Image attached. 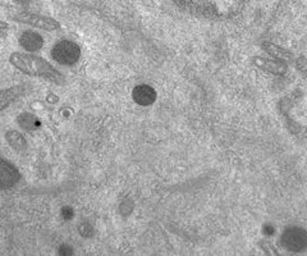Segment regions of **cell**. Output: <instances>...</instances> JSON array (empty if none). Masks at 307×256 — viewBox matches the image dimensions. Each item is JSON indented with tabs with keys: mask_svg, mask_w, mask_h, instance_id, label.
<instances>
[{
	"mask_svg": "<svg viewBox=\"0 0 307 256\" xmlns=\"http://www.w3.org/2000/svg\"><path fill=\"white\" fill-rule=\"evenodd\" d=\"M4 28H8V24L3 21H0V30H4Z\"/></svg>",
	"mask_w": 307,
	"mask_h": 256,
	"instance_id": "cell-17",
	"label": "cell"
},
{
	"mask_svg": "<svg viewBox=\"0 0 307 256\" xmlns=\"http://www.w3.org/2000/svg\"><path fill=\"white\" fill-rule=\"evenodd\" d=\"M51 57L62 66H72L80 59L81 49L73 41L62 40L54 45Z\"/></svg>",
	"mask_w": 307,
	"mask_h": 256,
	"instance_id": "cell-2",
	"label": "cell"
},
{
	"mask_svg": "<svg viewBox=\"0 0 307 256\" xmlns=\"http://www.w3.org/2000/svg\"><path fill=\"white\" fill-rule=\"evenodd\" d=\"M73 251L70 249H66V247H60L59 250V254H62V255H69V254H72Z\"/></svg>",
	"mask_w": 307,
	"mask_h": 256,
	"instance_id": "cell-15",
	"label": "cell"
},
{
	"mask_svg": "<svg viewBox=\"0 0 307 256\" xmlns=\"http://www.w3.org/2000/svg\"><path fill=\"white\" fill-rule=\"evenodd\" d=\"M18 124L21 126V128H23L26 131H35L40 127V120L37 119L34 114L31 113H23L21 114L17 118Z\"/></svg>",
	"mask_w": 307,
	"mask_h": 256,
	"instance_id": "cell-11",
	"label": "cell"
},
{
	"mask_svg": "<svg viewBox=\"0 0 307 256\" xmlns=\"http://www.w3.org/2000/svg\"><path fill=\"white\" fill-rule=\"evenodd\" d=\"M20 44L21 47L26 49L27 51H37L43 47L44 39L40 33L34 32V31H26L21 35Z\"/></svg>",
	"mask_w": 307,
	"mask_h": 256,
	"instance_id": "cell-8",
	"label": "cell"
},
{
	"mask_svg": "<svg viewBox=\"0 0 307 256\" xmlns=\"http://www.w3.org/2000/svg\"><path fill=\"white\" fill-rule=\"evenodd\" d=\"M264 231L266 234H271V233H274V228L270 226V224H267V226L264 228Z\"/></svg>",
	"mask_w": 307,
	"mask_h": 256,
	"instance_id": "cell-16",
	"label": "cell"
},
{
	"mask_svg": "<svg viewBox=\"0 0 307 256\" xmlns=\"http://www.w3.org/2000/svg\"><path fill=\"white\" fill-rule=\"evenodd\" d=\"M5 139H7L10 146L13 147L14 150H17V151H23L27 147V142L24 140V137L18 131H8L7 135H5Z\"/></svg>",
	"mask_w": 307,
	"mask_h": 256,
	"instance_id": "cell-12",
	"label": "cell"
},
{
	"mask_svg": "<svg viewBox=\"0 0 307 256\" xmlns=\"http://www.w3.org/2000/svg\"><path fill=\"white\" fill-rule=\"evenodd\" d=\"M254 63L256 64V67H259L260 70H265V72H270L273 74H284L287 72L288 67L281 62V60H273V59H266V58L263 57H256L254 58Z\"/></svg>",
	"mask_w": 307,
	"mask_h": 256,
	"instance_id": "cell-7",
	"label": "cell"
},
{
	"mask_svg": "<svg viewBox=\"0 0 307 256\" xmlns=\"http://www.w3.org/2000/svg\"><path fill=\"white\" fill-rule=\"evenodd\" d=\"M9 60L10 63L23 73L35 77H43L55 83L64 82V77L43 58L30 55V54L14 53L10 55Z\"/></svg>",
	"mask_w": 307,
	"mask_h": 256,
	"instance_id": "cell-1",
	"label": "cell"
},
{
	"mask_svg": "<svg viewBox=\"0 0 307 256\" xmlns=\"http://www.w3.org/2000/svg\"><path fill=\"white\" fill-rule=\"evenodd\" d=\"M282 243L289 251L300 253L307 246V232L302 228H296V227L288 228L284 231L282 236Z\"/></svg>",
	"mask_w": 307,
	"mask_h": 256,
	"instance_id": "cell-3",
	"label": "cell"
},
{
	"mask_svg": "<svg viewBox=\"0 0 307 256\" xmlns=\"http://www.w3.org/2000/svg\"><path fill=\"white\" fill-rule=\"evenodd\" d=\"M62 215H63L64 219H70V218L73 216V210L69 207L63 208V209H62Z\"/></svg>",
	"mask_w": 307,
	"mask_h": 256,
	"instance_id": "cell-14",
	"label": "cell"
},
{
	"mask_svg": "<svg viewBox=\"0 0 307 256\" xmlns=\"http://www.w3.org/2000/svg\"><path fill=\"white\" fill-rule=\"evenodd\" d=\"M22 93H23V87L20 86L0 91V110L5 109V108H7L9 104L13 103L14 100L17 99Z\"/></svg>",
	"mask_w": 307,
	"mask_h": 256,
	"instance_id": "cell-10",
	"label": "cell"
},
{
	"mask_svg": "<svg viewBox=\"0 0 307 256\" xmlns=\"http://www.w3.org/2000/svg\"><path fill=\"white\" fill-rule=\"evenodd\" d=\"M16 21L21 22V23L31 24V26L41 28L45 31H55L60 27L59 22L50 17L41 16V14L30 13V12H22V13L16 16Z\"/></svg>",
	"mask_w": 307,
	"mask_h": 256,
	"instance_id": "cell-4",
	"label": "cell"
},
{
	"mask_svg": "<svg viewBox=\"0 0 307 256\" xmlns=\"http://www.w3.org/2000/svg\"><path fill=\"white\" fill-rule=\"evenodd\" d=\"M263 49L266 50L267 54H270L271 57H274L277 60H281V62H290L293 59V54L290 51L273 43H264Z\"/></svg>",
	"mask_w": 307,
	"mask_h": 256,
	"instance_id": "cell-9",
	"label": "cell"
},
{
	"mask_svg": "<svg viewBox=\"0 0 307 256\" xmlns=\"http://www.w3.org/2000/svg\"><path fill=\"white\" fill-rule=\"evenodd\" d=\"M20 172L7 160L0 159V188H9L20 181Z\"/></svg>",
	"mask_w": 307,
	"mask_h": 256,
	"instance_id": "cell-5",
	"label": "cell"
},
{
	"mask_svg": "<svg viewBox=\"0 0 307 256\" xmlns=\"http://www.w3.org/2000/svg\"><path fill=\"white\" fill-rule=\"evenodd\" d=\"M132 99L138 105L147 107V105H151V104L155 103L156 91L154 90L151 86H149V85H138L132 91Z\"/></svg>",
	"mask_w": 307,
	"mask_h": 256,
	"instance_id": "cell-6",
	"label": "cell"
},
{
	"mask_svg": "<svg viewBox=\"0 0 307 256\" xmlns=\"http://www.w3.org/2000/svg\"><path fill=\"white\" fill-rule=\"evenodd\" d=\"M78 232H80L81 236L84 237H91L92 236V233H94V230H92V227L90 224H81L80 228H78Z\"/></svg>",
	"mask_w": 307,
	"mask_h": 256,
	"instance_id": "cell-13",
	"label": "cell"
}]
</instances>
